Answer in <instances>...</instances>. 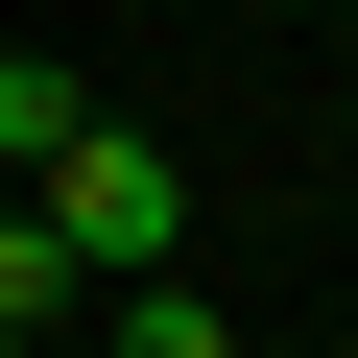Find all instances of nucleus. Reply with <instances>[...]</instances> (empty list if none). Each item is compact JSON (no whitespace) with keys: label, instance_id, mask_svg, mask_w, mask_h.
<instances>
[{"label":"nucleus","instance_id":"1","mask_svg":"<svg viewBox=\"0 0 358 358\" xmlns=\"http://www.w3.org/2000/svg\"><path fill=\"white\" fill-rule=\"evenodd\" d=\"M48 239H72V287H167V239H192V167H167L143 120H96L72 167H48V192H24Z\"/></svg>","mask_w":358,"mask_h":358},{"label":"nucleus","instance_id":"2","mask_svg":"<svg viewBox=\"0 0 358 358\" xmlns=\"http://www.w3.org/2000/svg\"><path fill=\"white\" fill-rule=\"evenodd\" d=\"M72 143H96V72H72V48H0V167H24V192H48Z\"/></svg>","mask_w":358,"mask_h":358},{"label":"nucleus","instance_id":"3","mask_svg":"<svg viewBox=\"0 0 358 358\" xmlns=\"http://www.w3.org/2000/svg\"><path fill=\"white\" fill-rule=\"evenodd\" d=\"M48 310H72V239H48V215H0V358H48Z\"/></svg>","mask_w":358,"mask_h":358},{"label":"nucleus","instance_id":"4","mask_svg":"<svg viewBox=\"0 0 358 358\" xmlns=\"http://www.w3.org/2000/svg\"><path fill=\"white\" fill-rule=\"evenodd\" d=\"M120 358H239V334H215L192 287H120Z\"/></svg>","mask_w":358,"mask_h":358}]
</instances>
